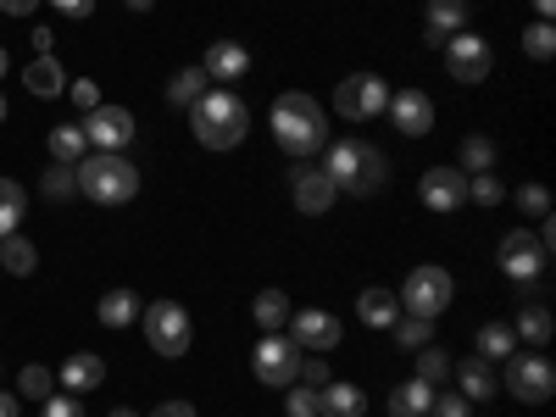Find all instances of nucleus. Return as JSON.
I'll list each match as a JSON object with an SVG mask.
<instances>
[{
    "label": "nucleus",
    "mask_w": 556,
    "mask_h": 417,
    "mask_svg": "<svg viewBox=\"0 0 556 417\" xmlns=\"http://www.w3.org/2000/svg\"><path fill=\"white\" fill-rule=\"evenodd\" d=\"M273 139H278V151L306 162L312 151L329 146V112H323L312 96H301V89H290V96H278L273 101Z\"/></svg>",
    "instance_id": "f257e3e1"
},
{
    "label": "nucleus",
    "mask_w": 556,
    "mask_h": 417,
    "mask_svg": "<svg viewBox=\"0 0 556 417\" xmlns=\"http://www.w3.org/2000/svg\"><path fill=\"white\" fill-rule=\"evenodd\" d=\"M190 128L206 151H235L251 134V106L235 96V89H206V96L190 106Z\"/></svg>",
    "instance_id": "f03ea898"
},
{
    "label": "nucleus",
    "mask_w": 556,
    "mask_h": 417,
    "mask_svg": "<svg viewBox=\"0 0 556 417\" xmlns=\"http://www.w3.org/2000/svg\"><path fill=\"white\" fill-rule=\"evenodd\" d=\"M323 173H329L334 190H345V195H379L384 178H390V162H384L379 146H367V139H340V146H329Z\"/></svg>",
    "instance_id": "7ed1b4c3"
},
{
    "label": "nucleus",
    "mask_w": 556,
    "mask_h": 417,
    "mask_svg": "<svg viewBox=\"0 0 556 417\" xmlns=\"http://www.w3.org/2000/svg\"><path fill=\"white\" fill-rule=\"evenodd\" d=\"M73 173H78L84 201H96V206H123V201L139 195V167H128L123 151H96V156H84Z\"/></svg>",
    "instance_id": "20e7f679"
},
{
    "label": "nucleus",
    "mask_w": 556,
    "mask_h": 417,
    "mask_svg": "<svg viewBox=\"0 0 556 417\" xmlns=\"http://www.w3.org/2000/svg\"><path fill=\"white\" fill-rule=\"evenodd\" d=\"M139 323H146V345L156 356H184L190 351V312H184L178 301H151L146 312H139Z\"/></svg>",
    "instance_id": "39448f33"
},
{
    "label": "nucleus",
    "mask_w": 556,
    "mask_h": 417,
    "mask_svg": "<svg viewBox=\"0 0 556 417\" xmlns=\"http://www.w3.org/2000/svg\"><path fill=\"white\" fill-rule=\"evenodd\" d=\"M451 295H456L451 273L429 262V267H412V273H406V285H401V295H395V301H406V312H412V317H440V312L451 306Z\"/></svg>",
    "instance_id": "423d86ee"
},
{
    "label": "nucleus",
    "mask_w": 556,
    "mask_h": 417,
    "mask_svg": "<svg viewBox=\"0 0 556 417\" xmlns=\"http://www.w3.org/2000/svg\"><path fill=\"white\" fill-rule=\"evenodd\" d=\"M390 106V84L379 78V73H351V78H340V89H334V112L345 117V123H367V117H379Z\"/></svg>",
    "instance_id": "0eeeda50"
},
{
    "label": "nucleus",
    "mask_w": 556,
    "mask_h": 417,
    "mask_svg": "<svg viewBox=\"0 0 556 417\" xmlns=\"http://www.w3.org/2000/svg\"><path fill=\"white\" fill-rule=\"evenodd\" d=\"M251 367H256V379H262L267 390H290V384H295V374H301V345H295V340H285V334H262V345H256Z\"/></svg>",
    "instance_id": "6e6552de"
},
{
    "label": "nucleus",
    "mask_w": 556,
    "mask_h": 417,
    "mask_svg": "<svg viewBox=\"0 0 556 417\" xmlns=\"http://www.w3.org/2000/svg\"><path fill=\"white\" fill-rule=\"evenodd\" d=\"M506 390L523 406H545L551 390H556V367L545 356H506Z\"/></svg>",
    "instance_id": "1a4fd4ad"
},
{
    "label": "nucleus",
    "mask_w": 556,
    "mask_h": 417,
    "mask_svg": "<svg viewBox=\"0 0 556 417\" xmlns=\"http://www.w3.org/2000/svg\"><path fill=\"white\" fill-rule=\"evenodd\" d=\"M490 67H495V56H490V45H484L479 34L462 28V34L445 39V73H451L456 84H484Z\"/></svg>",
    "instance_id": "9d476101"
},
{
    "label": "nucleus",
    "mask_w": 556,
    "mask_h": 417,
    "mask_svg": "<svg viewBox=\"0 0 556 417\" xmlns=\"http://www.w3.org/2000/svg\"><path fill=\"white\" fill-rule=\"evenodd\" d=\"M545 245H540V235H523V228H513V235L501 240V273L513 278V285H534V278L545 273Z\"/></svg>",
    "instance_id": "9b49d317"
},
{
    "label": "nucleus",
    "mask_w": 556,
    "mask_h": 417,
    "mask_svg": "<svg viewBox=\"0 0 556 417\" xmlns=\"http://www.w3.org/2000/svg\"><path fill=\"white\" fill-rule=\"evenodd\" d=\"M417 195H424L429 212H462V201H468V173L462 167H429L424 184H417Z\"/></svg>",
    "instance_id": "f8f14e48"
},
{
    "label": "nucleus",
    "mask_w": 556,
    "mask_h": 417,
    "mask_svg": "<svg viewBox=\"0 0 556 417\" xmlns=\"http://www.w3.org/2000/svg\"><path fill=\"white\" fill-rule=\"evenodd\" d=\"M84 139L89 146H101V151H123L128 139H134V112H123V106H96L84 117Z\"/></svg>",
    "instance_id": "ddd939ff"
},
{
    "label": "nucleus",
    "mask_w": 556,
    "mask_h": 417,
    "mask_svg": "<svg viewBox=\"0 0 556 417\" xmlns=\"http://www.w3.org/2000/svg\"><path fill=\"white\" fill-rule=\"evenodd\" d=\"M384 112L395 117V128H401L406 139H424V134L434 128V101L424 96V89H395Z\"/></svg>",
    "instance_id": "4468645a"
},
{
    "label": "nucleus",
    "mask_w": 556,
    "mask_h": 417,
    "mask_svg": "<svg viewBox=\"0 0 556 417\" xmlns=\"http://www.w3.org/2000/svg\"><path fill=\"white\" fill-rule=\"evenodd\" d=\"M290 340H295V345H312V351H334V345H340V317L323 312V306L290 312Z\"/></svg>",
    "instance_id": "2eb2a0df"
},
{
    "label": "nucleus",
    "mask_w": 556,
    "mask_h": 417,
    "mask_svg": "<svg viewBox=\"0 0 556 417\" xmlns=\"http://www.w3.org/2000/svg\"><path fill=\"white\" fill-rule=\"evenodd\" d=\"M290 190H295V206H301L306 217H323V212L334 206V195H340V190H334V178L323 173V167H295Z\"/></svg>",
    "instance_id": "dca6fc26"
},
{
    "label": "nucleus",
    "mask_w": 556,
    "mask_h": 417,
    "mask_svg": "<svg viewBox=\"0 0 556 417\" xmlns=\"http://www.w3.org/2000/svg\"><path fill=\"white\" fill-rule=\"evenodd\" d=\"M362 412H367V395L345 379H329L317 390V417H362Z\"/></svg>",
    "instance_id": "f3484780"
},
{
    "label": "nucleus",
    "mask_w": 556,
    "mask_h": 417,
    "mask_svg": "<svg viewBox=\"0 0 556 417\" xmlns=\"http://www.w3.org/2000/svg\"><path fill=\"white\" fill-rule=\"evenodd\" d=\"M201 67H206V78H245L251 73V51H245L240 39H217Z\"/></svg>",
    "instance_id": "a211bd4d"
},
{
    "label": "nucleus",
    "mask_w": 556,
    "mask_h": 417,
    "mask_svg": "<svg viewBox=\"0 0 556 417\" xmlns=\"http://www.w3.org/2000/svg\"><path fill=\"white\" fill-rule=\"evenodd\" d=\"M424 23H429V45H445L451 34L468 28V0H429Z\"/></svg>",
    "instance_id": "6ab92c4d"
},
{
    "label": "nucleus",
    "mask_w": 556,
    "mask_h": 417,
    "mask_svg": "<svg viewBox=\"0 0 556 417\" xmlns=\"http://www.w3.org/2000/svg\"><path fill=\"white\" fill-rule=\"evenodd\" d=\"M106 384V362L101 356H89V351H73L67 362H62V390H101Z\"/></svg>",
    "instance_id": "aec40b11"
},
{
    "label": "nucleus",
    "mask_w": 556,
    "mask_h": 417,
    "mask_svg": "<svg viewBox=\"0 0 556 417\" xmlns=\"http://www.w3.org/2000/svg\"><path fill=\"white\" fill-rule=\"evenodd\" d=\"M23 84L34 89L39 101L67 96V73H62V62H56V56H34V62H28V73H23Z\"/></svg>",
    "instance_id": "412c9836"
},
{
    "label": "nucleus",
    "mask_w": 556,
    "mask_h": 417,
    "mask_svg": "<svg viewBox=\"0 0 556 417\" xmlns=\"http://www.w3.org/2000/svg\"><path fill=\"white\" fill-rule=\"evenodd\" d=\"M429 406H434V384L424 379H406L390 390V417H429Z\"/></svg>",
    "instance_id": "4be33fe9"
},
{
    "label": "nucleus",
    "mask_w": 556,
    "mask_h": 417,
    "mask_svg": "<svg viewBox=\"0 0 556 417\" xmlns=\"http://www.w3.org/2000/svg\"><path fill=\"white\" fill-rule=\"evenodd\" d=\"M451 374H456V384H462V395H468V401H490V395H495V374H490V362H484V356L456 362Z\"/></svg>",
    "instance_id": "5701e85b"
},
{
    "label": "nucleus",
    "mask_w": 556,
    "mask_h": 417,
    "mask_svg": "<svg viewBox=\"0 0 556 417\" xmlns=\"http://www.w3.org/2000/svg\"><path fill=\"white\" fill-rule=\"evenodd\" d=\"M356 317L367 323V329H390V323L401 317V301L390 290H362L356 295Z\"/></svg>",
    "instance_id": "b1692460"
},
{
    "label": "nucleus",
    "mask_w": 556,
    "mask_h": 417,
    "mask_svg": "<svg viewBox=\"0 0 556 417\" xmlns=\"http://www.w3.org/2000/svg\"><path fill=\"white\" fill-rule=\"evenodd\" d=\"M51 156L62 162V167H78L84 156H89V139H84V123H62V128H51Z\"/></svg>",
    "instance_id": "393cba45"
},
{
    "label": "nucleus",
    "mask_w": 556,
    "mask_h": 417,
    "mask_svg": "<svg viewBox=\"0 0 556 417\" xmlns=\"http://www.w3.org/2000/svg\"><path fill=\"white\" fill-rule=\"evenodd\" d=\"M206 89H212V78H206V67H184V73H173L167 78V101L173 106H184V112H190L201 96H206Z\"/></svg>",
    "instance_id": "a878e982"
},
{
    "label": "nucleus",
    "mask_w": 556,
    "mask_h": 417,
    "mask_svg": "<svg viewBox=\"0 0 556 417\" xmlns=\"http://www.w3.org/2000/svg\"><path fill=\"white\" fill-rule=\"evenodd\" d=\"M551 329H556V317H551V306H545V301H529V306L518 312V323H513V334H518V340H529V345H545V340H551Z\"/></svg>",
    "instance_id": "bb28decb"
},
{
    "label": "nucleus",
    "mask_w": 556,
    "mask_h": 417,
    "mask_svg": "<svg viewBox=\"0 0 556 417\" xmlns=\"http://www.w3.org/2000/svg\"><path fill=\"white\" fill-rule=\"evenodd\" d=\"M251 317L262 323V334H278L290 323V295L285 290H262L256 301H251Z\"/></svg>",
    "instance_id": "cd10ccee"
},
{
    "label": "nucleus",
    "mask_w": 556,
    "mask_h": 417,
    "mask_svg": "<svg viewBox=\"0 0 556 417\" xmlns=\"http://www.w3.org/2000/svg\"><path fill=\"white\" fill-rule=\"evenodd\" d=\"M96 317L106 323V329H128V323L139 317V295H134V290H112V295H101Z\"/></svg>",
    "instance_id": "c85d7f7f"
},
{
    "label": "nucleus",
    "mask_w": 556,
    "mask_h": 417,
    "mask_svg": "<svg viewBox=\"0 0 556 417\" xmlns=\"http://www.w3.org/2000/svg\"><path fill=\"white\" fill-rule=\"evenodd\" d=\"M28 212V195H23V184L17 178H0V240L17 235V223Z\"/></svg>",
    "instance_id": "c756f323"
},
{
    "label": "nucleus",
    "mask_w": 556,
    "mask_h": 417,
    "mask_svg": "<svg viewBox=\"0 0 556 417\" xmlns=\"http://www.w3.org/2000/svg\"><path fill=\"white\" fill-rule=\"evenodd\" d=\"M513 351H518L513 323H484V329H479V356H484V362H506Z\"/></svg>",
    "instance_id": "7c9ffc66"
},
{
    "label": "nucleus",
    "mask_w": 556,
    "mask_h": 417,
    "mask_svg": "<svg viewBox=\"0 0 556 417\" xmlns=\"http://www.w3.org/2000/svg\"><path fill=\"white\" fill-rule=\"evenodd\" d=\"M0 267L17 273V278H28V273L39 267V251H34L23 235H7V240H0Z\"/></svg>",
    "instance_id": "2f4dec72"
},
{
    "label": "nucleus",
    "mask_w": 556,
    "mask_h": 417,
    "mask_svg": "<svg viewBox=\"0 0 556 417\" xmlns=\"http://www.w3.org/2000/svg\"><path fill=\"white\" fill-rule=\"evenodd\" d=\"M390 329H395V345H401V351H424V345L434 340V317H412V312H406V317L390 323Z\"/></svg>",
    "instance_id": "473e14b6"
},
{
    "label": "nucleus",
    "mask_w": 556,
    "mask_h": 417,
    "mask_svg": "<svg viewBox=\"0 0 556 417\" xmlns=\"http://www.w3.org/2000/svg\"><path fill=\"white\" fill-rule=\"evenodd\" d=\"M417 379L440 390V384L451 379V356H445L440 345H424V351H417Z\"/></svg>",
    "instance_id": "72a5a7b5"
},
{
    "label": "nucleus",
    "mask_w": 556,
    "mask_h": 417,
    "mask_svg": "<svg viewBox=\"0 0 556 417\" xmlns=\"http://www.w3.org/2000/svg\"><path fill=\"white\" fill-rule=\"evenodd\" d=\"M462 167H473V173H490V167H495V146H490L484 134L462 139Z\"/></svg>",
    "instance_id": "f704fd0d"
},
{
    "label": "nucleus",
    "mask_w": 556,
    "mask_h": 417,
    "mask_svg": "<svg viewBox=\"0 0 556 417\" xmlns=\"http://www.w3.org/2000/svg\"><path fill=\"white\" fill-rule=\"evenodd\" d=\"M523 51H529L534 62H551V56H556V28H551V23L523 28Z\"/></svg>",
    "instance_id": "c9c22d12"
},
{
    "label": "nucleus",
    "mask_w": 556,
    "mask_h": 417,
    "mask_svg": "<svg viewBox=\"0 0 556 417\" xmlns=\"http://www.w3.org/2000/svg\"><path fill=\"white\" fill-rule=\"evenodd\" d=\"M17 390H23L28 401H45V395H56V379L45 374V367H34V362H28L23 374H17Z\"/></svg>",
    "instance_id": "e433bc0d"
},
{
    "label": "nucleus",
    "mask_w": 556,
    "mask_h": 417,
    "mask_svg": "<svg viewBox=\"0 0 556 417\" xmlns=\"http://www.w3.org/2000/svg\"><path fill=\"white\" fill-rule=\"evenodd\" d=\"M39 190H45V195H51V201H67V195H73V190H78V173H73V167H62V162H56V167H51V173H45V184H39Z\"/></svg>",
    "instance_id": "4c0bfd02"
},
{
    "label": "nucleus",
    "mask_w": 556,
    "mask_h": 417,
    "mask_svg": "<svg viewBox=\"0 0 556 417\" xmlns=\"http://www.w3.org/2000/svg\"><path fill=\"white\" fill-rule=\"evenodd\" d=\"M434 417H473V401L462 395V390H434Z\"/></svg>",
    "instance_id": "58836bf2"
},
{
    "label": "nucleus",
    "mask_w": 556,
    "mask_h": 417,
    "mask_svg": "<svg viewBox=\"0 0 556 417\" xmlns=\"http://www.w3.org/2000/svg\"><path fill=\"white\" fill-rule=\"evenodd\" d=\"M501 195H506V190H501V178H495V173H473V178H468V201H479V206H495Z\"/></svg>",
    "instance_id": "ea45409f"
},
{
    "label": "nucleus",
    "mask_w": 556,
    "mask_h": 417,
    "mask_svg": "<svg viewBox=\"0 0 556 417\" xmlns=\"http://www.w3.org/2000/svg\"><path fill=\"white\" fill-rule=\"evenodd\" d=\"M518 206H523L529 217H551V190H545V184H523V190H518Z\"/></svg>",
    "instance_id": "a19ab883"
},
{
    "label": "nucleus",
    "mask_w": 556,
    "mask_h": 417,
    "mask_svg": "<svg viewBox=\"0 0 556 417\" xmlns=\"http://www.w3.org/2000/svg\"><path fill=\"white\" fill-rule=\"evenodd\" d=\"M67 96H73V106H78L84 117L101 106V89H96V78H73V84H67Z\"/></svg>",
    "instance_id": "79ce46f5"
},
{
    "label": "nucleus",
    "mask_w": 556,
    "mask_h": 417,
    "mask_svg": "<svg viewBox=\"0 0 556 417\" xmlns=\"http://www.w3.org/2000/svg\"><path fill=\"white\" fill-rule=\"evenodd\" d=\"M334 374H329V362L323 356H312V362H301V374H295V384H306V390H323Z\"/></svg>",
    "instance_id": "37998d69"
},
{
    "label": "nucleus",
    "mask_w": 556,
    "mask_h": 417,
    "mask_svg": "<svg viewBox=\"0 0 556 417\" xmlns=\"http://www.w3.org/2000/svg\"><path fill=\"white\" fill-rule=\"evenodd\" d=\"M39 417H84V406H78V395H45Z\"/></svg>",
    "instance_id": "c03bdc74"
},
{
    "label": "nucleus",
    "mask_w": 556,
    "mask_h": 417,
    "mask_svg": "<svg viewBox=\"0 0 556 417\" xmlns=\"http://www.w3.org/2000/svg\"><path fill=\"white\" fill-rule=\"evenodd\" d=\"M285 412L290 417H317V390H290L285 395Z\"/></svg>",
    "instance_id": "a18cd8bd"
},
{
    "label": "nucleus",
    "mask_w": 556,
    "mask_h": 417,
    "mask_svg": "<svg viewBox=\"0 0 556 417\" xmlns=\"http://www.w3.org/2000/svg\"><path fill=\"white\" fill-rule=\"evenodd\" d=\"M151 417H201V412H195L190 401H162V406H156Z\"/></svg>",
    "instance_id": "49530a36"
},
{
    "label": "nucleus",
    "mask_w": 556,
    "mask_h": 417,
    "mask_svg": "<svg viewBox=\"0 0 556 417\" xmlns=\"http://www.w3.org/2000/svg\"><path fill=\"white\" fill-rule=\"evenodd\" d=\"M51 7L67 12V17H89V12H96V0H51Z\"/></svg>",
    "instance_id": "de8ad7c7"
},
{
    "label": "nucleus",
    "mask_w": 556,
    "mask_h": 417,
    "mask_svg": "<svg viewBox=\"0 0 556 417\" xmlns=\"http://www.w3.org/2000/svg\"><path fill=\"white\" fill-rule=\"evenodd\" d=\"M39 7V0H0V12H7V17H28Z\"/></svg>",
    "instance_id": "09e8293b"
},
{
    "label": "nucleus",
    "mask_w": 556,
    "mask_h": 417,
    "mask_svg": "<svg viewBox=\"0 0 556 417\" xmlns=\"http://www.w3.org/2000/svg\"><path fill=\"white\" fill-rule=\"evenodd\" d=\"M0 417H23V401L12 390H0Z\"/></svg>",
    "instance_id": "8fccbe9b"
},
{
    "label": "nucleus",
    "mask_w": 556,
    "mask_h": 417,
    "mask_svg": "<svg viewBox=\"0 0 556 417\" xmlns=\"http://www.w3.org/2000/svg\"><path fill=\"white\" fill-rule=\"evenodd\" d=\"M51 39H56L51 28H34V51H39V56H51Z\"/></svg>",
    "instance_id": "3c124183"
},
{
    "label": "nucleus",
    "mask_w": 556,
    "mask_h": 417,
    "mask_svg": "<svg viewBox=\"0 0 556 417\" xmlns=\"http://www.w3.org/2000/svg\"><path fill=\"white\" fill-rule=\"evenodd\" d=\"M534 12H540V23H551V12H556V0H534Z\"/></svg>",
    "instance_id": "603ef678"
},
{
    "label": "nucleus",
    "mask_w": 556,
    "mask_h": 417,
    "mask_svg": "<svg viewBox=\"0 0 556 417\" xmlns=\"http://www.w3.org/2000/svg\"><path fill=\"white\" fill-rule=\"evenodd\" d=\"M123 7H128V12H151V7H156V0H123Z\"/></svg>",
    "instance_id": "864d4df0"
},
{
    "label": "nucleus",
    "mask_w": 556,
    "mask_h": 417,
    "mask_svg": "<svg viewBox=\"0 0 556 417\" xmlns=\"http://www.w3.org/2000/svg\"><path fill=\"white\" fill-rule=\"evenodd\" d=\"M112 417H134V412H128V406H117V412H112Z\"/></svg>",
    "instance_id": "5fc2aeb1"
},
{
    "label": "nucleus",
    "mask_w": 556,
    "mask_h": 417,
    "mask_svg": "<svg viewBox=\"0 0 556 417\" xmlns=\"http://www.w3.org/2000/svg\"><path fill=\"white\" fill-rule=\"evenodd\" d=\"M0 123H7V96H0Z\"/></svg>",
    "instance_id": "6e6d98bb"
},
{
    "label": "nucleus",
    "mask_w": 556,
    "mask_h": 417,
    "mask_svg": "<svg viewBox=\"0 0 556 417\" xmlns=\"http://www.w3.org/2000/svg\"><path fill=\"white\" fill-rule=\"evenodd\" d=\"M0 78H7V51H0Z\"/></svg>",
    "instance_id": "4d7b16f0"
}]
</instances>
